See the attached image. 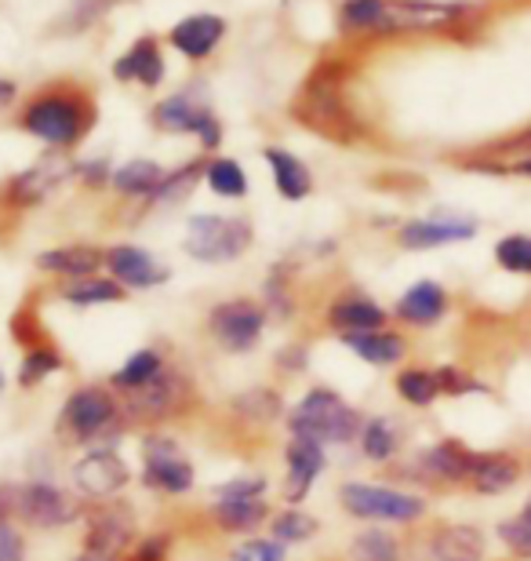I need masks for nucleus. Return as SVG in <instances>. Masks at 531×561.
I'll return each instance as SVG.
<instances>
[{"label":"nucleus","instance_id":"1","mask_svg":"<svg viewBox=\"0 0 531 561\" xmlns=\"http://www.w3.org/2000/svg\"><path fill=\"white\" fill-rule=\"evenodd\" d=\"M19 128L41 139L48 150L66 153L95 128V99L77 84H48L26 99Z\"/></svg>","mask_w":531,"mask_h":561},{"label":"nucleus","instance_id":"2","mask_svg":"<svg viewBox=\"0 0 531 561\" xmlns=\"http://www.w3.org/2000/svg\"><path fill=\"white\" fill-rule=\"evenodd\" d=\"M285 426L291 437H310L324 448L354 445L360 437L365 416L332 387H310L296 405L285 412Z\"/></svg>","mask_w":531,"mask_h":561},{"label":"nucleus","instance_id":"3","mask_svg":"<svg viewBox=\"0 0 531 561\" xmlns=\"http://www.w3.org/2000/svg\"><path fill=\"white\" fill-rule=\"evenodd\" d=\"M0 503L11 511V518L26 529H70V525L84 522V500L77 492H66L55 481H8L0 485Z\"/></svg>","mask_w":531,"mask_h":561},{"label":"nucleus","instance_id":"4","mask_svg":"<svg viewBox=\"0 0 531 561\" xmlns=\"http://www.w3.org/2000/svg\"><path fill=\"white\" fill-rule=\"evenodd\" d=\"M124 423V409H120V394L113 387L103 383H88L77 387L62 405L59 416V431L66 434V442L73 445H88V448H109L113 434H120Z\"/></svg>","mask_w":531,"mask_h":561},{"label":"nucleus","instance_id":"5","mask_svg":"<svg viewBox=\"0 0 531 561\" xmlns=\"http://www.w3.org/2000/svg\"><path fill=\"white\" fill-rule=\"evenodd\" d=\"M255 241L252 219L244 216H219V211H200L186 222L183 233V252L189 260L205 263V266H222L244 260L247 249Z\"/></svg>","mask_w":531,"mask_h":561},{"label":"nucleus","instance_id":"6","mask_svg":"<svg viewBox=\"0 0 531 561\" xmlns=\"http://www.w3.org/2000/svg\"><path fill=\"white\" fill-rule=\"evenodd\" d=\"M338 503L349 518L371 522V525H412L426 514V500L415 492L386 489L376 481H346L338 489Z\"/></svg>","mask_w":531,"mask_h":561},{"label":"nucleus","instance_id":"7","mask_svg":"<svg viewBox=\"0 0 531 561\" xmlns=\"http://www.w3.org/2000/svg\"><path fill=\"white\" fill-rule=\"evenodd\" d=\"M194 401V383L186 373L168 365L153 383H146L135 394H120L124 423L128 426H161L168 420H178Z\"/></svg>","mask_w":531,"mask_h":561},{"label":"nucleus","instance_id":"8","mask_svg":"<svg viewBox=\"0 0 531 561\" xmlns=\"http://www.w3.org/2000/svg\"><path fill=\"white\" fill-rule=\"evenodd\" d=\"M269 324V310L263 299H222L208 310V335L226 354H252L263 343V332Z\"/></svg>","mask_w":531,"mask_h":561},{"label":"nucleus","instance_id":"9","mask_svg":"<svg viewBox=\"0 0 531 561\" xmlns=\"http://www.w3.org/2000/svg\"><path fill=\"white\" fill-rule=\"evenodd\" d=\"M142 485L150 492H161V496H186V492H194L197 470L172 434H142Z\"/></svg>","mask_w":531,"mask_h":561},{"label":"nucleus","instance_id":"10","mask_svg":"<svg viewBox=\"0 0 531 561\" xmlns=\"http://www.w3.org/2000/svg\"><path fill=\"white\" fill-rule=\"evenodd\" d=\"M84 540L81 551L92 554L95 561H120L124 551L139 540L135 529V514L128 503L109 500V503H88L84 507Z\"/></svg>","mask_w":531,"mask_h":561},{"label":"nucleus","instance_id":"11","mask_svg":"<svg viewBox=\"0 0 531 561\" xmlns=\"http://www.w3.org/2000/svg\"><path fill=\"white\" fill-rule=\"evenodd\" d=\"M299 117H302V125L321 131L324 139L349 142L357 136L354 114H349V106L343 103V95H338V81L332 77V62L313 73V81L307 84V92H302Z\"/></svg>","mask_w":531,"mask_h":561},{"label":"nucleus","instance_id":"12","mask_svg":"<svg viewBox=\"0 0 531 561\" xmlns=\"http://www.w3.org/2000/svg\"><path fill=\"white\" fill-rule=\"evenodd\" d=\"M70 485L84 503H109L131 485V467L117 448H88L70 467Z\"/></svg>","mask_w":531,"mask_h":561},{"label":"nucleus","instance_id":"13","mask_svg":"<svg viewBox=\"0 0 531 561\" xmlns=\"http://www.w3.org/2000/svg\"><path fill=\"white\" fill-rule=\"evenodd\" d=\"M77 175V161H66V153H48L37 164H30L26 172L11 175L4 186V205L11 208H33L41 201H48L66 179Z\"/></svg>","mask_w":531,"mask_h":561},{"label":"nucleus","instance_id":"14","mask_svg":"<svg viewBox=\"0 0 531 561\" xmlns=\"http://www.w3.org/2000/svg\"><path fill=\"white\" fill-rule=\"evenodd\" d=\"M106 271L128 291H150V288H161L164 280H172V271H168L150 249H142V244H109Z\"/></svg>","mask_w":531,"mask_h":561},{"label":"nucleus","instance_id":"15","mask_svg":"<svg viewBox=\"0 0 531 561\" xmlns=\"http://www.w3.org/2000/svg\"><path fill=\"white\" fill-rule=\"evenodd\" d=\"M327 470V448L310 437H291L285 448V500L299 507Z\"/></svg>","mask_w":531,"mask_h":561},{"label":"nucleus","instance_id":"16","mask_svg":"<svg viewBox=\"0 0 531 561\" xmlns=\"http://www.w3.org/2000/svg\"><path fill=\"white\" fill-rule=\"evenodd\" d=\"M208 114H211V106H208L205 84L194 81L153 106V128L168 131V136H194Z\"/></svg>","mask_w":531,"mask_h":561},{"label":"nucleus","instance_id":"17","mask_svg":"<svg viewBox=\"0 0 531 561\" xmlns=\"http://www.w3.org/2000/svg\"><path fill=\"white\" fill-rule=\"evenodd\" d=\"M477 233V222L462 219V216H434V219H412L397 230L401 249L408 252H426V249H440V244H459L470 241Z\"/></svg>","mask_w":531,"mask_h":561},{"label":"nucleus","instance_id":"18","mask_svg":"<svg viewBox=\"0 0 531 561\" xmlns=\"http://www.w3.org/2000/svg\"><path fill=\"white\" fill-rule=\"evenodd\" d=\"M226 37V19L222 15H211V11H197V15H186L183 22H175L168 41L172 48L183 55L189 62H200L219 48Z\"/></svg>","mask_w":531,"mask_h":561},{"label":"nucleus","instance_id":"19","mask_svg":"<svg viewBox=\"0 0 531 561\" xmlns=\"http://www.w3.org/2000/svg\"><path fill=\"white\" fill-rule=\"evenodd\" d=\"M386 318L390 313L382 310L376 299H368L365 291H343L338 299L327 302V313H324L327 329L338 332V335L386 329Z\"/></svg>","mask_w":531,"mask_h":561},{"label":"nucleus","instance_id":"20","mask_svg":"<svg viewBox=\"0 0 531 561\" xmlns=\"http://www.w3.org/2000/svg\"><path fill=\"white\" fill-rule=\"evenodd\" d=\"M470 467H473V448H466L455 437H445V442L423 448L415 456V470L426 478V481H448V485H466L470 478Z\"/></svg>","mask_w":531,"mask_h":561},{"label":"nucleus","instance_id":"21","mask_svg":"<svg viewBox=\"0 0 531 561\" xmlns=\"http://www.w3.org/2000/svg\"><path fill=\"white\" fill-rule=\"evenodd\" d=\"M113 77H117L120 84H142L146 92H150V88H161L164 84L161 41L150 37V33L135 41L131 48L124 51L117 62H113Z\"/></svg>","mask_w":531,"mask_h":561},{"label":"nucleus","instance_id":"22","mask_svg":"<svg viewBox=\"0 0 531 561\" xmlns=\"http://www.w3.org/2000/svg\"><path fill=\"white\" fill-rule=\"evenodd\" d=\"M33 263H37L41 274L84 280V277H95L106 266V249H95V244H59V249L37 252Z\"/></svg>","mask_w":531,"mask_h":561},{"label":"nucleus","instance_id":"23","mask_svg":"<svg viewBox=\"0 0 531 561\" xmlns=\"http://www.w3.org/2000/svg\"><path fill=\"white\" fill-rule=\"evenodd\" d=\"M338 343H343L349 354H357L360 362L371 365V368L401 365V362H404V354H408V343H404V335H401V332H393V329L338 335Z\"/></svg>","mask_w":531,"mask_h":561},{"label":"nucleus","instance_id":"24","mask_svg":"<svg viewBox=\"0 0 531 561\" xmlns=\"http://www.w3.org/2000/svg\"><path fill=\"white\" fill-rule=\"evenodd\" d=\"M393 313H397V321H404V324L429 329V324H437L448 313V291L440 288L437 280H415V285L397 299Z\"/></svg>","mask_w":531,"mask_h":561},{"label":"nucleus","instance_id":"25","mask_svg":"<svg viewBox=\"0 0 531 561\" xmlns=\"http://www.w3.org/2000/svg\"><path fill=\"white\" fill-rule=\"evenodd\" d=\"M266 164H269V175H274V186L277 194L299 205L313 194V172L302 164V157H296L291 150H280V146H266Z\"/></svg>","mask_w":531,"mask_h":561},{"label":"nucleus","instance_id":"26","mask_svg":"<svg viewBox=\"0 0 531 561\" xmlns=\"http://www.w3.org/2000/svg\"><path fill=\"white\" fill-rule=\"evenodd\" d=\"M521 478V463L506 453H473V467L466 485L477 489L481 496H499V492L513 489Z\"/></svg>","mask_w":531,"mask_h":561},{"label":"nucleus","instance_id":"27","mask_svg":"<svg viewBox=\"0 0 531 561\" xmlns=\"http://www.w3.org/2000/svg\"><path fill=\"white\" fill-rule=\"evenodd\" d=\"M211 525L226 536H244V533H255L274 518L266 507V500H215L211 511H208Z\"/></svg>","mask_w":531,"mask_h":561},{"label":"nucleus","instance_id":"28","mask_svg":"<svg viewBox=\"0 0 531 561\" xmlns=\"http://www.w3.org/2000/svg\"><path fill=\"white\" fill-rule=\"evenodd\" d=\"M484 554V536L473 525H440L429 536L426 561H481Z\"/></svg>","mask_w":531,"mask_h":561},{"label":"nucleus","instance_id":"29","mask_svg":"<svg viewBox=\"0 0 531 561\" xmlns=\"http://www.w3.org/2000/svg\"><path fill=\"white\" fill-rule=\"evenodd\" d=\"M168 168H161L150 157H135V161H124L120 168H113V179L109 186L117 190L120 197H139V201H150L157 194V186L164 183Z\"/></svg>","mask_w":531,"mask_h":561},{"label":"nucleus","instance_id":"30","mask_svg":"<svg viewBox=\"0 0 531 561\" xmlns=\"http://www.w3.org/2000/svg\"><path fill=\"white\" fill-rule=\"evenodd\" d=\"M62 302H70L77 310H92V307H109V302H124L128 299V288H120L113 277H84V280H66L62 285Z\"/></svg>","mask_w":531,"mask_h":561},{"label":"nucleus","instance_id":"31","mask_svg":"<svg viewBox=\"0 0 531 561\" xmlns=\"http://www.w3.org/2000/svg\"><path fill=\"white\" fill-rule=\"evenodd\" d=\"M168 368L164 354L157 351V346H142V351H135L128 362H124L117 373H113V390L117 394H135V390H142L146 383H153L157 376H161Z\"/></svg>","mask_w":531,"mask_h":561},{"label":"nucleus","instance_id":"32","mask_svg":"<svg viewBox=\"0 0 531 561\" xmlns=\"http://www.w3.org/2000/svg\"><path fill=\"white\" fill-rule=\"evenodd\" d=\"M62 368H66V357H62L59 346L33 343V346H26V354H22L19 373H15V383L22 390H33V387H41L44 379H51L55 373H62Z\"/></svg>","mask_w":531,"mask_h":561},{"label":"nucleus","instance_id":"33","mask_svg":"<svg viewBox=\"0 0 531 561\" xmlns=\"http://www.w3.org/2000/svg\"><path fill=\"white\" fill-rule=\"evenodd\" d=\"M205 168L208 161H186V164H178L172 168V172L164 175V183L157 186V194L150 197V205L153 208H175V205H183V201H189V194L197 190V183L205 179Z\"/></svg>","mask_w":531,"mask_h":561},{"label":"nucleus","instance_id":"34","mask_svg":"<svg viewBox=\"0 0 531 561\" xmlns=\"http://www.w3.org/2000/svg\"><path fill=\"white\" fill-rule=\"evenodd\" d=\"M338 26H343V33H386L390 0H343Z\"/></svg>","mask_w":531,"mask_h":561},{"label":"nucleus","instance_id":"35","mask_svg":"<svg viewBox=\"0 0 531 561\" xmlns=\"http://www.w3.org/2000/svg\"><path fill=\"white\" fill-rule=\"evenodd\" d=\"M357 445H360V453H365V459H371V463H390V459L397 456V448H401L397 423L386 420V416L365 420Z\"/></svg>","mask_w":531,"mask_h":561},{"label":"nucleus","instance_id":"36","mask_svg":"<svg viewBox=\"0 0 531 561\" xmlns=\"http://www.w3.org/2000/svg\"><path fill=\"white\" fill-rule=\"evenodd\" d=\"M321 533V522L313 518L310 511H302V507H288L280 511V514H274L269 518V536H274L277 543H285V547H299V543H307V540H313V536Z\"/></svg>","mask_w":531,"mask_h":561},{"label":"nucleus","instance_id":"37","mask_svg":"<svg viewBox=\"0 0 531 561\" xmlns=\"http://www.w3.org/2000/svg\"><path fill=\"white\" fill-rule=\"evenodd\" d=\"M205 183L215 197H226V201L247 197V172L241 161H233V157H215V161H208Z\"/></svg>","mask_w":531,"mask_h":561},{"label":"nucleus","instance_id":"38","mask_svg":"<svg viewBox=\"0 0 531 561\" xmlns=\"http://www.w3.org/2000/svg\"><path fill=\"white\" fill-rule=\"evenodd\" d=\"M393 387H397L401 401H408L412 409H429L440 398L437 373H429V368H401Z\"/></svg>","mask_w":531,"mask_h":561},{"label":"nucleus","instance_id":"39","mask_svg":"<svg viewBox=\"0 0 531 561\" xmlns=\"http://www.w3.org/2000/svg\"><path fill=\"white\" fill-rule=\"evenodd\" d=\"M233 409L241 412L247 423H274L277 416H285V401H280L277 390H269V387H255V390L236 394Z\"/></svg>","mask_w":531,"mask_h":561},{"label":"nucleus","instance_id":"40","mask_svg":"<svg viewBox=\"0 0 531 561\" xmlns=\"http://www.w3.org/2000/svg\"><path fill=\"white\" fill-rule=\"evenodd\" d=\"M349 561H401V543L397 536H390L386 529H365L354 536L349 543Z\"/></svg>","mask_w":531,"mask_h":561},{"label":"nucleus","instance_id":"41","mask_svg":"<svg viewBox=\"0 0 531 561\" xmlns=\"http://www.w3.org/2000/svg\"><path fill=\"white\" fill-rule=\"evenodd\" d=\"M495 263L510 274H531V238H524V233L503 238L495 244Z\"/></svg>","mask_w":531,"mask_h":561},{"label":"nucleus","instance_id":"42","mask_svg":"<svg viewBox=\"0 0 531 561\" xmlns=\"http://www.w3.org/2000/svg\"><path fill=\"white\" fill-rule=\"evenodd\" d=\"M172 551H175L172 533H146L124 551L120 561H172Z\"/></svg>","mask_w":531,"mask_h":561},{"label":"nucleus","instance_id":"43","mask_svg":"<svg viewBox=\"0 0 531 561\" xmlns=\"http://www.w3.org/2000/svg\"><path fill=\"white\" fill-rule=\"evenodd\" d=\"M263 307L269 310V318H277V321L296 318V296H291L288 277H280V271H274V274H269V280H266Z\"/></svg>","mask_w":531,"mask_h":561},{"label":"nucleus","instance_id":"44","mask_svg":"<svg viewBox=\"0 0 531 561\" xmlns=\"http://www.w3.org/2000/svg\"><path fill=\"white\" fill-rule=\"evenodd\" d=\"M499 540L510 547L517 558H531V500L524 503L521 514H513L510 522L499 525Z\"/></svg>","mask_w":531,"mask_h":561},{"label":"nucleus","instance_id":"45","mask_svg":"<svg viewBox=\"0 0 531 561\" xmlns=\"http://www.w3.org/2000/svg\"><path fill=\"white\" fill-rule=\"evenodd\" d=\"M0 561H26V533L0 503Z\"/></svg>","mask_w":531,"mask_h":561},{"label":"nucleus","instance_id":"46","mask_svg":"<svg viewBox=\"0 0 531 561\" xmlns=\"http://www.w3.org/2000/svg\"><path fill=\"white\" fill-rule=\"evenodd\" d=\"M269 481L263 474H244L215 485V500H266Z\"/></svg>","mask_w":531,"mask_h":561},{"label":"nucleus","instance_id":"47","mask_svg":"<svg viewBox=\"0 0 531 561\" xmlns=\"http://www.w3.org/2000/svg\"><path fill=\"white\" fill-rule=\"evenodd\" d=\"M230 561H288V547L277 543L274 536H255L230 551Z\"/></svg>","mask_w":531,"mask_h":561},{"label":"nucleus","instance_id":"48","mask_svg":"<svg viewBox=\"0 0 531 561\" xmlns=\"http://www.w3.org/2000/svg\"><path fill=\"white\" fill-rule=\"evenodd\" d=\"M280 376H302L310 368V346L307 343H285L274 357Z\"/></svg>","mask_w":531,"mask_h":561},{"label":"nucleus","instance_id":"49","mask_svg":"<svg viewBox=\"0 0 531 561\" xmlns=\"http://www.w3.org/2000/svg\"><path fill=\"white\" fill-rule=\"evenodd\" d=\"M437 373V383H440V394H448V398H459V394H470V390H481L477 379H470L462 368L455 365H440L434 368Z\"/></svg>","mask_w":531,"mask_h":561},{"label":"nucleus","instance_id":"50","mask_svg":"<svg viewBox=\"0 0 531 561\" xmlns=\"http://www.w3.org/2000/svg\"><path fill=\"white\" fill-rule=\"evenodd\" d=\"M77 179L88 186H109L113 179V164L106 157H95V161H77Z\"/></svg>","mask_w":531,"mask_h":561},{"label":"nucleus","instance_id":"51","mask_svg":"<svg viewBox=\"0 0 531 561\" xmlns=\"http://www.w3.org/2000/svg\"><path fill=\"white\" fill-rule=\"evenodd\" d=\"M194 139L200 142V150H219L222 146V121L215 117V114H208L205 121H200V128L194 131Z\"/></svg>","mask_w":531,"mask_h":561},{"label":"nucleus","instance_id":"52","mask_svg":"<svg viewBox=\"0 0 531 561\" xmlns=\"http://www.w3.org/2000/svg\"><path fill=\"white\" fill-rule=\"evenodd\" d=\"M15 99H19V84L8 81V77H0V110H8Z\"/></svg>","mask_w":531,"mask_h":561},{"label":"nucleus","instance_id":"53","mask_svg":"<svg viewBox=\"0 0 531 561\" xmlns=\"http://www.w3.org/2000/svg\"><path fill=\"white\" fill-rule=\"evenodd\" d=\"M517 172H521V175H528V179H531V161H521V164H517Z\"/></svg>","mask_w":531,"mask_h":561},{"label":"nucleus","instance_id":"54","mask_svg":"<svg viewBox=\"0 0 531 561\" xmlns=\"http://www.w3.org/2000/svg\"><path fill=\"white\" fill-rule=\"evenodd\" d=\"M70 561H95V558H92V554H84V551H77V554H73Z\"/></svg>","mask_w":531,"mask_h":561},{"label":"nucleus","instance_id":"55","mask_svg":"<svg viewBox=\"0 0 531 561\" xmlns=\"http://www.w3.org/2000/svg\"><path fill=\"white\" fill-rule=\"evenodd\" d=\"M4 387H8V379H4V368H0V394H4Z\"/></svg>","mask_w":531,"mask_h":561}]
</instances>
